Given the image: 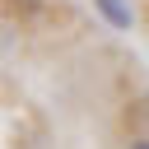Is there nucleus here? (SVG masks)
I'll list each match as a JSON object with an SVG mask.
<instances>
[{
	"label": "nucleus",
	"instance_id": "obj_1",
	"mask_svg": "<svg viewBox=\"0 0 149 149\" xmlns=\"http://www.w3.org/2000/svg\"><path fill=\"white\" fill-rule=\"evenodd\" d=\"M102 14H107V23H116V28H130V9L121 5V0H93Z\"/></svg>",
	"mask_w": 149,
	"mask_h": 149
},
{
	"label": "nucleus",
	"instance_id": "obj_2",
	"mask_svg": "<svg viewBox=\"0 0 149 149\" xmlns=\"http://www.w3.org/2000/svg\"><path fill=\"white\" fill-rule=\"evenodd\" d=\"M126 149H149V140H144V135H140V140H130V144H126Z\"/></svg>",
	"mask_w": 149,
	"mask_h": 149
}]
</instances>
